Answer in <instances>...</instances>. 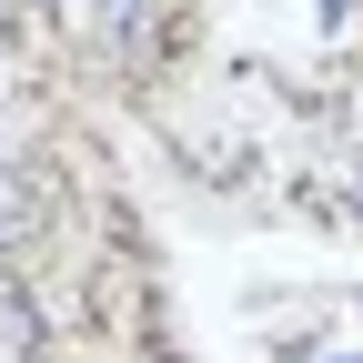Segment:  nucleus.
Here are the masks:
<instances>
[{
	"label": "nucleus",
	"mask_w": 363,
	"mask_h": 363,
	"mask_svg": "<svg viewBox=\"0 0 363 363\" xmlns=\"http://www.w3.org/2000/svg\"><path fill=\"white\" fill-rule=\"evenodd\" d=\"M30 212H40V202H30V182L0 162V233H30Z\"/></svg>",
	"instance_id": "obj_1"
}]
</instances>
